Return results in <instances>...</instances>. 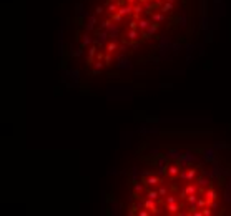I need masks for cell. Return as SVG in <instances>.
I'll use <instances>...</instances> for the list:
<instances>
[{
  "instance_id": "41",
  "label": "cell",
  "mask_w": 231,
  "mask_h": 216,
  "mask_svg": "<svg viewBox=\"0 0 231 216\" xmlns=\"http://www.w3.org/2000/svg\"><path fill=\"white\" fill-rule=\"evenodd\" d=\"M166 2H171V3H175V0H166Z\"/></svg>"
},
{
  "instance_id": "34",
  "label": "cell",
  "mask_w": 231,
  "mask_h": 216,
  "mask_svg": "<svg viewBox=\"0 0 231 216\" xmlns=\"http://www.w3.org/2000/svg\"><path fill=\"white\" fill-rule=\"evenodd\" d=\"M97 60H100V62H103V60H105V53L98 52V53H97Z\"/></svg>"
},
{
  "instance_id": "21",
  "label": "cell",
  "mask_w": 231,
  "mask_h": 216,
  "mask_svg": "<svg viewBox=\"0 0 231 216\" xmlns=\"http://www.w3.org/2000/svg\"><path fill=\"white\" fill-rule=\"evenodd\" d=\"M208 183H209V181L206 180L205 176H200V178L196 180V185H198V186H201V188H203V186H208Z\"/></svg>"
},
{
  "instance_id": "19",
  "label": "cell",
  "mask_w": 231,
  "mask_h": 216,
  "mask_svg": "<svg viewBox=\"0 0 231 216\" xmlns=\"http://www.w3.org/2000/svg\"><path fill=\"white\" fill-rule=\"evenodd\" d=\"M208 199H206V196H205V194H203V196H200V198H198V201H196V204H198V208H200V210H203V208H205V206H208Z\"/></svg>"
},
{
  "instance_id": "6",
  "label": "cell",
  "mask_w": 231,
  "mask_h": 216,
  "mask_svg": "<svg viewBox=\"0 0 231 216\" xmlns=\"http://www.w3.org/2000/svg\"><path fill=\"white\" fill-rule=\"evenodd\" d=\"M165 210L170 215H178L180 213V204L178 203H166L165 204Z\"/></svg>"
},
{
  "instance_id": "18",
  "label": "cell",
  "mask_w": 231,
  "mask_h": 216,
  "mask_svg": "<svg viewBox=\"0 0 231 216\" xmlns=\"http://www.w3.org/2000/svg\"><path fill=\"white\" fill-rule=\"evenodd\" d=\"M118 8H120V3H116V2H110V3H106V10H108V13L118 12Z\"/></svg>"
},
{
  "instance_id": "8",
  "label": "cell",
  "mask_w": 231,
  "mask_h": 216,
  "mask_svg": "<svg viewBox=\"0 0 231 216\" xmlns=\"http://www.w3.org/2000/svg\"><path fill=\"white\" fill-rule=\"evenodd\" d=\"M138 37H140V30L138 28H130L127 32V40H130V42H135Z\"/></svg>"
},
{
  "instance_id": "17",
  "label": "cell",
  "mask_w": 231,
  "mask_h": 216,
  "mask_svg": "<svg viewBox=\"0 0 231 216\" xmlns=\"http://www.w3.org/2000/svg\"><path fill=\"white\" fill-rule=\"evenodd\" d=\"M97 47H95V43H93L92 47L88 48V63H92L93 62V58H95V57H97Z\"/></svg>"
},
{
  "instance_id": "40",
  "label": "cell",
  "mask_w": 231,
  "mask_h": 216,
  "mask_svg": "<svg viewBox=\"0 0 231 216\" xmlns=\"http://www.w3.org/2000/svg\"><path fill=\"white\" fill-rule=\"evenodd\" d=\"M125 2H127V3H132V5H135V3H138L140 0H125Z\"/></svg>"
},
{
  "instance_id": "30",
  "label": "cell",
  "mask_w": 231,
  "mask_h": 216,
  "mask_svg": "<svg viewBox=\"0 0 231 216\" xmlns=\"http://www.w3.org/2000/svg\"><path fill=\"white\" fill-rule=\"evenodd\" d=\"M103 62H105L106 65H110V63H111V53H108V52L105 53V60H103Z\"/></svg>"
},
{
  "instance_id": "39",
  "label": "cell",
  "mask_w": 231,
  "mask_h": 216,
  "mask_svg": "<svg viewBox=\"0 0 231 216\" xmlns=\"http://www.w3.org/2000/svg\"><path fill=\"white\" fill-rule=\"evenodd\" d=\"M208 206H209V208H213V210H216V203H214V201H209Z\"/></svg>"
},
{
  "instance_id": "10",
  "label": "cell",
  "mask_w": 231,
  "mask_h": 216,
  "mask_svg": "<svg viewBox=\"0 0 231 216\" xmlns=\"http://www.w3.org/2000/svg\"><path fill=\"white\" fill-rule=\"evenodd\" d=\"M150 25H151V22H150V20H146V18H140V20H138V30H140V32L148 30Z\"/></svg>"
},
{
  "instance_id": "7",
  "label": "cell",
  "mask_w": 231,
  "mask_h": 216,
  "mask_svg": "<svg viewBox=\"0 0 231 216\" xmlns=\"http://www.w3.org/2000/svg\"><path fill=\"white\" fill-rule=\"evenodd\" d=\"M165 18H166V13H163V12H153L151 13V22L161 24V22H165Z\"/></svg>"
},
{
  "instance_id": "36",
  "label": "cell",
  "mask_w": 231,
  "mask_h": 216,
  "mask_svg": "<svg viewBox=\"0 0 231 216\" xmlns=\"http://www.w3.org/2000/svg\"><path fill=\"white\" fill-rule=\"evenodd\" d=\"M95 13H97V15H100V13H103V7H97V8H95Z\"/></svg>"
},
{
  "instance_id": "29",
  "label": "cell",
  "mask_w": 231,
  "mask_h": 216,
  "mask_svg": "<svg viewBox=\"0 0 231 216\" xmlns=\"http://www.w3.org/2000/svg\"><path fill=\"white\" fill-rule=\"evenodd\" d=\"M186 175H188V169H183L181 168V171H180V178L183 181H186Z\"/></svg>"
},
{
  "instance_id": "12",
  "label": "cell",
  "mask_w": 231,
  "mask_h": 216,
  "mask_svg": "<svg viewBox=\"0 0 231 216\" xmlns=\"http://www.w3.org/2000/svg\"><path fill=\"white\" fill-rule=\"evenodd\" d=\"M205 196H206L208 201H216V198H218V194H216V191H214L213 188H208V190L205 191Z\"/></svg>"
},
{
  "instance_id": "2",
  "label": "cell",
  "mask_w": 231,
  "mask_h": 216,
  "mask_svg": "<svg viewBox=\"0 0 231 216\" xmlns=\"http://www.w3.org/2000/svg\"><path fill=\"white\" fill-rule=\"evenodd\" d=\"M158 27H160V24H156V22H153V24L148 27V30H145V32H141V38L143 40H150L151 37L156 33V30H158Z\"/></svg>"
},
{
  "instance_id": "33",
  "label": "cell",
  "mask_w": 231,
  "mask_h": 216,
  "mask_svg": "<svg viewBox=\"0 0 231 216\" xmlns=\"http://www.w3.org/2000/svg\"><path fill=\"white\" fill-rule=\"evenodd\" d=\"M141 191H143V186L136 183V185H135V193H141Z\"/></svg>"
},
{
  "instance_id": "31",
  "label": "cell",
  "mask_w": 231,
  "mask_h": 216,
  "mask_svg": "<svg viewBox=\"0 0 231 216\" xmlns=\"http://www.w3.org/2000/svg\"><path fill=\"white\" fill-rule=\"evenodd\" d=\"M138 215H140V216H148V215H151V213H150V210H146V208H145V210H141V208H140Z\"/></svg>"
},
{
  "instance_id": "37",
  "label": "cell",
  "mask_w": 231,
  "mask_h": 216,
  "mask_svg": "<svg viewBox=\"0 0 231 216\" xmlns=\"http://www.w3.org/2000/svg\"><path fill=\"white\" fill-rule=\"evenodd\" d=\"M153 3H156V7H161V3L165 2V0H151Z\"/></svg>"
},
{
  "instance_id": "42",
  "label": "cell",
  "mask_w": 231,
  "mask_h": 216,
  "mask_svg": "<svg viewBox=\"0 0 231 216\" xmlns=\"http://www.w3.org/2000/svg\"><path fill=\"white\" fill-rule=\"evenodd\" d=\"M141 2H145V3H146V2H148V0H141Z\"/></svg>"
},
{
  "instance_id": "3",
  "label": "cell",
  "mask_w": 231,
  "mask_h": 216,
  "mask_svg": "<svg viewBox=\"0 0 231 216\" xmlns=\"http://www.w3.org/2000/svg\"><path fill=\"white\" fill-rule=\"evenodd\" d=\"M143 183H146L150 188H155V186H158L160 183H161V178L160 176H146L143 180Z\"/></svg>"
},
{
  "instance_id": "35",
  "label": "cell",
  "mask_w": 231,
  "mask_h": 216,
  "mask_svg": "<svg viewBox=\"0 0 231 216\" xmlns=\"http://www.w3.org/2000/svg\"><path fill=\"white\" fill-rule=\"evenodd\" d=\"M93 25H95V17H92V18H90V24H88V27H87V28H88V30H92V28H93Z\"/></svg>"
},
{
  "instance_id": "22",
  "label": "cell",
  "mask_w": 231,
  "mask_h": 216,
  "mask_svg": "<svg viewBox=\"0 0 231 216\" xmlns=\"http://www.w3.org/2000/svg\"><path fill=\"white\" fill-rule=\"evenodd\" d=\"M110 18L113 20V22H121V20H123V15H120L118 12H115V13H110Z\"/></svg>"
},
{
  "instance_id": "24",
  "label": "cell",
  "mask_w": 231,
  "mask_h": 216,
  "mask_svg": "<svg viewBox=\"0 0 231 216\" xmlns=\"http://www.w3.org/2000/svg\"><path fill=\"white\" fill-rule=\"evenodd\" d=\"M92 43H93V40L88 35L83 37V40H81V47H87V45H92Z\"/></svg>"
},
{
  "instance_id": "32",
  "label": "cell",
  "mask_w": 231,
  "mask_h": 216,
  "mask_svg": "<svg viewBox=\"0 0 231 216\" xmlns=\"http://www.w3.org/2000/svg\"><path fill=\"white\" fill-rule=\"evenodd\" d=\"M102 68H103V62H97V63H95V72H98V70H102Z\"/></svg>"
},
{
  "instance_id": "16",
  "label": "cell",
  "mask_w": 231,
  "mask_h": 216,
  "mask_svg": "<svg viewBox=\"0 0 231 216\" xmlns=\"http://www.w3.org/2000/svg\"><path fill=\"white\" fill-rule=\"evenodd\" d=\"M198 176V169L196 168H190L188 169V175H186V181H195Z\"/></svg>"
},
{
  "instance_id": "11",
  "label": "cell",
  "mask_w": 231,
  "mask_h": 216,
  "mask_svg": "<svg viewBox=\"0 0 231 216\" xmlns=\"http://www.w3.org/2000/svg\"><path fill=\"white\" fill-rule=\"evenodd\" d=\"M146 198H151V199H155V201H158V199H161V196H160L158 190H153V188H150V190L146 191Z\"/></svg>"
},
{
  "instance_id": "1",
  "label": "cell",
  "mask_w": 231,
  "mask_h": 216,
  "mask_svg": "<svg viewBox=\"0 0 231 216\" xmlns=\"http://www.w3.org/2000/svg\"><path fill=\"white\" fill-rule=\"evenodd\" d=\"M143 206L146 208V210H150L151 215H161V210L158 208V204H156L155 199L146 198V199H145V203H143Z\"/></svg>"
},
{
  "instance_id": "26",
  "label": "cell",
  "mask_w": 231,
  "mask_h": 216,
  "mask_svg": "<svg viewBox=\"0 0 231 216\" xmlns=\"http://www.w3.org/2000/svg\"><path fill=\"white\" fill-rule=\"evenodd\" d=\"M201 211H203V216H211L213 215V208H209V206H205Z\"/></svg>"
},
{
  "instance_id": "25",
  "label": "cell",
  "mask_w": 231,
  "mask_h": 216,
  "mask_svg": "<svg viewBox=\"0 0 231 216\" xmlns=\"http://www.w3.org/2000/svg\"><path fill=\"white\" fill-rule=\"evenodd\" d=\"M163 203H165V204H166V203H176V196H175V194H168Z\"/></svg>"
},
{
  "instance_id": "27",
  "label": "cell",
  "mask_w": 231,
  "mask_h": 216,
  "mask_svg": "<svg viewBox=\"0 0 231 216\" xmlns=\"http://www.w3.org/2000/svg\"><path fill=\"white\" fill-rule=\"evenodd\" d=\"M111 25H113V24H111V18H110V20H105V22H102V24H100V27H102V28H106V30H108Z\"/></svg>"
},
{
  "instance_id": "4",
  "label": "cell",
  "mask_w": 231,
  "mask_h": 216,
  "mask_svg": "<svg viewBox=\"0 0 231 216\" xmlns=\"http://www.w3.org/2000/svg\"><path fill=\"white\" fill-rule=\"evenodd\" d=\"M118 13L120 15H133V5L132 3H125V5H120V8H118Z\"/></svg>"
},
{
  "instance_id": "15",
  "label": "cell",
  "mask_w": 231,
  "mask_h": 216,
  "mask_svg": "<svg viewBox=\"0 0 231 216\" xmlns=\"http://www.w3.org/2000/svg\"><path fill=\"white\" fill-rule=\"evenodd\" d=\"M183 191L186 193V194H195V193H198V185H193V183H190V185H186L185 190Z\"/></svg>"
},
{
  "instance_id": "28",
  "label": "cell",
  "mask_w": 231,
  "mask_h": 216,
  "mask_svg": "<svg viewBox=\"0 0 231 216\" xmlns=\"http://www.w3.org/2000/svg\"><path fill=\"white\" fill-rule=\"evenodd\" d=\"M106 37H108V32H98V40L102 42V40H105V38H106Z\"/></svg>"
},
{
  "instance_id": "20",
  "label": "cell",
  "mask_w": 231,
  "mask_h": 216,
  "mask_svg": "<svg viewBox=\"0 0 231 216\" xmlns=\"http://www.w3.org/2000/svg\"><path fill=\"white\" fill-rule=\"evenodd\" d=\"M198 198H200V196H198V193H195V194H188V196H186V203H188V204H196Z\"/></svg>"
},
{
  "instance_id": "5",
  "label": "cell",
  "mask_w": 231,
  "mask_h": 216,
  "mask_svg": "<svg viewBox=\"0 0 231 216\" xmlns=\"http://www.w3.org/2000/svg\"><path fill=\"white\" fill-rule=\"evenodd\" d=\"M145 12V5H141V3H135L133 5V18H136V20H140V17H141V13Z\"/></svg>"
},
{
  "instance_id": "14",
  "label": "cell",
  "mask_w": 231,
  "mask_h": 216,
  "mask_svg": "<svg viewBox=\"0 0 231 216\" xmlns=\"http://www.w3.org/2000/svg\"><path fill=\"white\" fill-rule=\"evenodd\" d=\"M118 48H120L118 42L111 40V42H108V45H106V52H108V53H115L116 50H118Z\"/></svg>"
},
{
  "instance_id": "13",
  "label": "cell",
  "mask_w": 231,
  "mask_h": 216,
  "mask_svg": "<svg viewBox=\"0 0 231 216\" xmlns=\"http://www.w3.org/2000/svg\"><path fill=\"white\" fill-rule=\"evenodd\" d=\"M171 10H173V3L165 0V2L161 3V7H160V12H163V13H170Z\"/></svg>"
},
{
  "instance_id": "23",
  "label": "cell",
  "mask_w": 231,
  "mask_h": 216,
  "mask_svg": "<svg viewBox=\"0 0 231 216\" xmlns=\"http://www.w3.org/2000/svg\"><path fill=\"white\" fill-rule=\"evenodd\" d=\"M158 193H160V196H161V198H166V196H168V188L166 186H160V188H158Z\"/></svg>"
},
{
  "instance_id": "38",
  "label": "cell",
  "mask_w": 231,
  "mask_h": 216,
  "mask_svg": "<svg viewBox=\"0 0 231 216\" xmlns=\"http://www.w3.org/2000/svg\"><path fill=\"white\" fill-rule=\"evenodd\" d=\"M136 208H138V206H136ZM136 208H135V206H133L132 210L128 211V215H132V216H133V215H138V213H136V211H135V210H136Z\"/></svg>"
},
{
  "instance_id": "9",
  "label": "cell",
  "mask_w": 231,
  "mask_h": 216,
  "mask_svg": "<svg viewBox=\"0 0 231 216\" xmlns=\"http://www.w3.org/2000/svg\"><path fill=\"white\" fill-rule=\"evenodd\" d=\"M180 171H181V168H180V166H176V165H171V166H168V175H170V178L180 176Z\"/></svg>"
}]
</instances>
